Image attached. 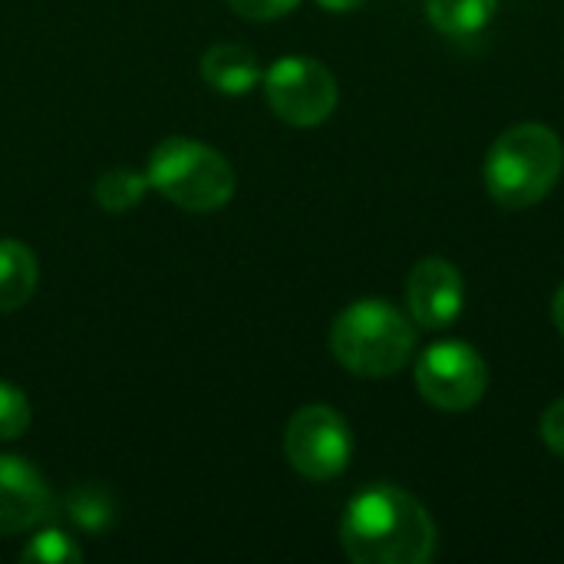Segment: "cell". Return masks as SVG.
I'll return each mask as SVG.
<instances>
[{
	"label": "cell",
	"instance_id": "1",
	"mask_svg": "<svg viewBox=\"0 0 564 564\" xmlns=\"http://www.w3.org/2000/svg\"><path fill=\"white\" fill-rule=\"evenodd\" d=\"M340 545L357 564H426L436 552V525L420 499L377 482L350 499Z\"/></svg>",
	"mask_w": 564,
	"mask_h": 564
},
{
	"label": "cell",
	"instance_id": "2",
	"mask_svg": "<svg viewBox=\"0 0 564 564\" xmlns=\"http://www.w3.org/2000/svg\"><path fill=\"white\" fill-rule=\"evenodd\" d=\"M416 350L410 317L383 297H364L344 307L330 327L334 360L357 377H393Z\"/></svg>",
	"mask_w": 564,
	"mask_h": 564
},
{
	"label": "cell",
	"instance_id": "3",
	"mask_svg": "<svg viewBox=\"0 0 564 564\" xmlns=\"http://www.w3.org/2000/svg\"><path fill=\"white\" fill-rule=\"evenodd\" d=\"M564 145L555 129L522 122L506 129L486 155V188L502 208L539 205L562 178Z\"/></svg>",
	"mask_w": 564,
	"mask_h": 564
},
{
	"label": "cell",
	"instance_id": "4",
	"mask_svg": "<svg viewBox=\"0 0 564 564\" xmlns=\"http://www.w3.org/2000/svg\"><path fill=\"white\" fill-rule=\"evenodd\" d=\"M149 185L185 212H215L235 195L231 162L198 139H162L149 155Z\"/></svg>",
	"mask_w": 564,
	"mask_h": 564
},
{
	"label": "cell",
	"instance_id": "5",
	"mask_svg": "<svg viewBox=\"0 0 564 564\" xmlns=\"http://www.w3.org/2000/svg\"><path fill=\"white\" fill-rule=\"evenodd\" d=\"M264 96L288 126H321L337 109V79L314 56H281L264 73Z\"/></svg>",
	"mask_w": 564,
	"mask_h": 564
},
{
	"label": "cell",
	"instance_id": "6",
	"mask_svg": "<svg viewBox=\"0 0 564 564\" xmlns=\"http://www.w3.org/2000/svg\"><path fill=\"white\" fill-rule=\"evenodd\" d=\"M416 390L443 413H466L486 397L489 367L473 344L440 340L416 360Z\"/></svg>",
	"mask_w": 564,
	"mask_h": 564
},
{
	"label": "cell",
	"instance_id": "7",
	"mask_svg": "<svg viewBox=\"0 0 564 564\" xmlns=\"http://www.w3.org/2000/svg\"><path fill=\"white\" fill-rule=\"evenodd\" d=\"M350 453H354V440L347 420L324 403L297 410L284 430V456L291 469L301 473L304 479L314 482L337 479L350 466Z\"/></svg>",
	"mask_w": 564,
	"mask_h": 564
},
{
	"label": "cell",
	"instance_id": "8",
	"mask_svg": "<svg viewBox=\"0 0 564 564\" xmlns=\"http://www.w3.org/2000/svg\"><path fill=\"white\" fill-rule=\"evenodd\" d=\"M466 304V284L456 264L446 258H423L406 278V307L416 327L443 330Z\"/></svg>",
	"mask_w": 564,
	"mask_h": 564
},
{
	"label": "cell",
	"instance_id": "9",
	"mask_svg": "<svg viewBox=\"0 0 564 564\" xmlns=\"http://www.w3.org/2000/svg\"><path fill=\"white\" fill-rule=\"evenodd\" d=\"M53 509L43 476L20 456H0V535L40 525Z\"/></svg>",
	"mask_w": 564,
	"mask_h": 564
},
{
	"label": "cell",
	"instance_id": "10",
	"mask_svg": "<svg viewBox=\"0 0 564 564\" xmlns=\"http://www.w3.org/2000/svg\"><path fill=\"white\" fill-rule=\"evenodd\" d=\"M202 79L221 96H248L261 79V59L241 43H215L202 56Z\"/></svg>",
	"mask_w": 564,
	"mask_h": 564
},
{
	"label": "cell",
	"instance_id": "11",
	"mask_svg": "<svg viewBox=\"0 0 564 564\" xmlns=\"http://www.w3.org/2000/svg\"><path fill=\"white\" fill-rule=\"evenodd\" d=\"M36 291V258L17 238H0V314L20 311Z\"/></svg>",
	"mask_w": 564,
	"mask_h": 564
},
{
	"label": "cell",
	"instance_id": "12",
	"mask_svg": "<svg viewBox=\"0 0 564 564\" xmlns=\"http://www.w3.org/2000/svg\"><path fill=\"white\" fill-rule=\"evenodd\" d=\"M499 0H426V20L446 36H473L496 17Z\"/></svg>",
	"mask_w": 564,
	"mask_h": 564
},
{
	"label": "cell",
	"instance_id": "13",
	"mask_svg": "<svg viewBox=\"0 0 564 564\" xmlns=\"http://www.w3.org/2000/svg\"><path fill=\"white\" fill-rule=\"evenodd\" d=\"M149 175H139L132 169H109L96 178V205L106 212H129L132 205L142 202L149 192Z\"/></svg>",
	"mask_w": 564,
	"mask_h": 564
},
{
	"label": "cell",
	"instance_id": "14",
	"mask_svg": "<svg viewBox=\"0 0 564 564\" xmlns=\"http://www.w3.org/2000/svg\"><path fill=\"white\" fill-rule=\"evenodd\" d=\"M69 519L79 529H86V532H102V529L112 525L116 506H112V499H109L106 489L86 486V489H79V492L69 496Z\"/></svg>",
	"mask_w": 564,
	"mask_h": 564
},
{
	"label": "cell",
	"instance_id": "15",
	"mask_svg": "<svg viewBox=\"0 0 564 564\" xmlns=\"http://www.w3.org/2000/svg\"><path fill=\"white\" fill-rule=\"evenodd\" d=\"M79 558H83V549L66 532H56V529L33 535L20 552V562L30 564H76Z\"/></svg>",
	"mask_w": 564,
	"mask_h": 564
},
{
	"label": "cell",
	"instance_id": "16",
	"mask_svg": "<svg viewBox=\"0 0 564 564\" xmlns=\"http://www.w3.org/2000/svg\"><path fill=\"white\" fill-rule=\"evenodd\" d=\"M30 426V400L13 383L0 380V440H20Z\"/></svg>",
	"mask_w": 564,
	"mask_h": 564
},
{
	"label": "cell",
	"instance_id": "17",
	"mask_svg": "<svg viewBox=\"0 0 564 564\" xmlns=\"http://www.w3.org/2000/svg\"><path fill=\"white\" fill-rule=\"evenodd\" d=\"M231 10L238 17H248V20H278V17H288L301 0H228Z\"/></svg>",
	"mask_w": 564,
	"mask_h": 564
},
{
	"label": "cell",
	"instance_id": "18",
	"mask_svg": "<svg viewBox=\"0 0 564 564\" xmlns=\"http://www.w3.org/2000/svg\"><path fill=\"white\" fill-rule=\"evenodd\" d=\"M542 440H545V446L555 456L564 459V397L545 410V416H542Z\"/></svg>",
	"mask_w": 564,
	"mask_h": 564
},
{
	"label": "cell",
	"instance_id": "19",
	"mask_svg": "<svg viewBox=\"0 0 564 564\" xmlns=\"http://www.w3.org/2000/svg\"><path fill=\"white\" fill-rule=\"evenodd\" d=\"M317 3L330 13H350V10H360L367 0H317Z\"/></svg>",
	"mask_w": 564,
	"mask_h": 564
},
{
	"label": "cell",
	"instance_id": "20",
	"mask_svg": "<svg viewBox=\"0 0 564 564\" xmlns=\"http://www.w3.org/2000/svg\"><path fill=\"white\" fill-rule=\"evenodd\" d=\"M552 317H555V327H558V334L564 337V284L558 288V294H555V304H552Z\"/></svg>",
	"mask_w": 564,
	"mask_h": 564
}]
</instances>
